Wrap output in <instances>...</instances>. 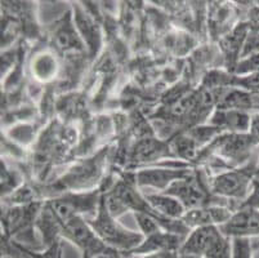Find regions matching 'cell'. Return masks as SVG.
I'll return each mask as SVG.
<instances>
[{"label":"cell","instance_id":"6da1fadb","mask_svg":"<svg viewBox=\"0 0 259 258\" xmlns=\"http://www.w3.org/2000/svg\"><path fill=\"white\" fill-rule=\"evenodd\" d=\"M87 221L106 247L110 249L119 250L120 253H128L129 254L136 248L140 247L145 239L142 234L131 230L121 225L117 221L116 217H114L108 212L103 196L97 214Z\"/></svg>","mask_w":259,"mask_h":258},{"label":"cell","instance_id":"7a4b0ae2","mask_svg":"<svg viewBox=\"0 0 259 258\" xmlns=\"http://www.w3.org/2000/svg\"><path fill=\"white\" fill-rule=\"evenodd\" d=\"M256 160H251L242 167L231 168L209 178L210 193L214 196L241 205L250 193L255 178Z\"/></svg>","mask_w":259,"mask_h":258},{"label":"cell","instance_id":"3957f363","mask_svg":"<svg viewBox=\"0 0 259 258\" xmlns=\"http://www.w3.org/2000/svg\"><path fill=\"white\" fill-rule=\"evenodd\" d=\"M102 196L100 190L67 191L49 199L47 207L53 212L61 225L75 217L84 218L85 216V219H89L97 214Z\"/></svg>","mask_w":259,"mask_h":258},{"label":"cell","instance_id":"277c9868","mask_svg":"<svg viewBox=\"0 0 259 258\" xmlns=\"http://www.w3.org/2000/svg\"><path fill=\"white\" fill-rule=\"evenodd\" d=\"M180 253L199 258H231L232 239L220 226L197 227L188 234Z\"/></svg>","mask_w":259,"mask_h":258},{"label":"cell","instance_id":"5b68a950","mask_svg":"<svg viewBox=\"0 0 259 258\" xmlns=\"http://www.w3.org/2000/svg\"><path fill=\"white\" fill-rule=\"evenodd\" d=\"M106 158H107V149H103L96 155L88 159L80 160L75 163L57 182L56 188L60 190L67 191H91L94 185L100 182L103 174ZM62 193V194H63Z\"/></svg>","mask_w":259,"mask_h":258},{"label":"cell","instance_id":"8992f818","mask_svg":"<svg viewBox=\"0 0 259 258\" xmlns=\"http://www.w3.org/2000/svg\"><path fill=\"white\" fill-rule=\"evenodd\" d=\"M258 146L250 133H221L205 150L228 163L230 168H237L250 162L251 153Z\"/></svg>","mask_w":259,"mask_h":258},{"label":"cell","instance_id":"52a82bcc","mask_svg":"<svg viewBox=\"0 0 259 258\" xmlns=\"http://www.w3.org/2000/svg\"><path fill=\"white\" fill-rule=\"evenodd\" d=\"M194 170H191L185 162H178L173 164V160L164 167H147L140 169L134 174V182L140 190L147 189L148 191L164 193L178 179L190 176Z\"/></svg>","mask_w":259,"mask_h":258},{"label":"cell","instance_id":"ba28073f","mask_svg":"<svg viewBox=\"0 0 259 258\" xmlns=\"http://www.w3.org/2000/svg\"><path fill=\"white\" fill-rule=\"evenodd\" d=\"M164 193L178 199L187 210L211 204L209 200L214 196L210 193L209 178H202L201 174L195 170L190 176L174 182Z\"/></svg>","mask_w":259,"mask_h":258},{"label":"cell","instance_id":"9c48e42d","mask_svg":"<svg viewBox=\"0 0 259 258\" xmlns=\"http://www.w3.org/2000/svg\"><path fill=\"white\" fill-rule=\"evenodd\" d=\"M61 235L76 245L83 252L84 258L97 257L105 250L110 249L96 235L91 225L83 217H75L61 225Z\"/></svg>","mask_w":259,"mask_h":258},{"label":"cell","instance_id":"30bf717a","mask_svg":"<svg viewBox=\"0 0 259 258\" xmlns=\"http://www.w3.org/2000/svg\"><path fill=\"white\" fill-rule=\"evenodd\" d=\"M221 231L230 239H259V210L241 205L232 213L231 218L220 226Z\"/></svg>","mask_w":259,"mask_h":258},{"label":"cell","instance_id":"8fae6325","mask_svg":"<svg viewBox=\"0 0 259 258\" xmlns=\"http://www.w3.org/2000/svg\"><path fill=\"white\" fill-rule=\"evenodd\" d=\"M234 212V208L227 204H209L186 210L181 221L190 230L202 226H222L231 218Z\"/></svg>","mask_w":259,"mask_h":258},{"label":"cell","instance_id":"7c38bea8","mask_svg":"<svg viewBox=\"0 0 259 258\" xmlns=\"http://www.w3.org/2000/svg\"><path fill=\"white\" fill-rule=\"evenodd\" d=\"M176 159L171 153L169 142L162 139L146 137L138 139L133 145L129 155V162L133 165L154 164L156 162H162V159Z\"/></svg>","mask_w":259,"mask_h":258},{"label":"cell","instance_id":"4fadbf2b","mask_svg":"<svg viewBox=\"0 0 259 258\" xmlns=\"http://www.w3.org/2000/svg\"><path fill=\"white\" fill-rule=\"evenodd\" d=\"M253 114L234 108L218 107L211 113L208 124L220 129L222 133H249Z\"/></svg>","mask_w":259,"mask_h":258},{"label":"cell","instance_id":"5bb4252c","mask_svg":"<svg viewBox=\"0 0 259 258\" xmlns=\"http://www.w3.org/2000/svg\"><path fill=\"white\" fill-rule=\"evenodd\" d=\"M187 236L178 235L166 230H160L152 235L145 236L143 241L138 248L129 253V255H142L148 253L165 252V250H176L181 252L183 243Z\"/></svg>","mask_w":259,"mask_h":258},{"label":"cell","instance_id":"9a60e30c","mask_svg":"<svg viewBox=\"0 0 259 258\" xmlns=\"http://www.w3.org/2000/svg\"><path fill=\"white\" fill-rule=\"evenodd\" d=\"M143 195L156 216L164 221H181L187 210L178 199L166 193L147 191Z\"/></svg>","mask_w":259,"mask_h":258},{"label":"cell","instance_id":"2e32d148","mask_svg":"<svg viewBox=\"0 0 259 258\" xmlns=\"http://www.w3.org/2000/svg\"><path fill=\"white\" fill-rule=\"evenodd\" d=\"M74 22L84 46L88 49V53L94 57L101 48V31L96 21L92 18L88 12L84 11L80 6L74 7Z\"/></svg>","mask_w":259,"mask_h":258},{"label":"cell","instance_id":"e0dca14e","mask_svg":"<svg viewBox=\"0 0 259 258\" xmlns=\"http://www.w3.org/2000/svg\"><path fill=\"white\" fill-rule=\"evenodd\" d=\"M53 44L56 49L61 52L83 51L85 49L83 40L75 26L74 17L71 13H67L58 22L53 32Z\"/></svg>","mask_w":259,"mask_h":258},{"label":"cell","instance_id":"ac0fdd59","mask_svg":"<svg viewBox=\"0 0 259 258\" xmlns=\"http://www.w3.org/2000/svg\"><path fill=\"white\" fill-rule=\"evenodd\" d=\"M58 70H60V65L52 52H40L31 61V72L36 82H52L57 77Z\"/></svg>","mask_w":259,"mask_h":258},{"label":"cell","instance_id":"d6986e66","mask_svg":"<svg viewBox=\"0 0 259 258\" xmlns=\"http://www.w3.org/2000/svg\"><path fill=\"white\" fill-rule=\"evenodd\" d=\"M171 153L176 159L181 162H194L200 158V148L188 133L178 134L169 141Z\"/></svg>","mask_w":259,"mask_h":258},{"label":"cell","instance_id":"ffe728a7","mask_svg":"<svg viewBox=\"0 0 259 258\" xmlns=\"http://www.w3.org/2000/svg\"><path fill=\"white\" fill-rule=\"evenodd\" d=\"M35 137H36V125L25 122L13 125L6 133V138L20 146L30 145L35 141Z\"/></svg>","mask_w":259,"mask_h":258},{"label":"cell","instance_id":"44dd1931","mask_svg":"<svg viewBox=\"0 0 259 258\" xmlns=\"http://www.w3.org/2000/svg\"><path fill=\"white\" fill-rule=\"evenodd\" d=\"M22 177L18 170L9 167L6 162L2 163V195L4 198L12 195L16 190L21 188Z\"/></svg>","mask_w":259,"mask_h":258},{"label":"cell","instance_id":"7402d4cb","mask_svg":"<svg viewBox=\"0 0 259 258\" xmlns=\"http://www.w3.org/2000/svg\"><path fill=\"white\" fill-rule=\"evenodd\" d=\"M231 258H254L253 240L246 238L232 239V253Z\"/></svg>","mask_w":259,"mask_h":258},{"label":"cell","instance_id":"603a6c76","mask_svg":"<svg viewBox=\"0 0 259 258\" xmlns=\"http://www.w3.org/2000/svg\"><path fill=\"white\" fill-rule=\"evenodd\" d=\"M241 205L259 210V178H254L253 183H251L250 193H249L248 198L245 199V202Z\"/></svg>","mask_w":259,"mask_h":258},{"label":"cell","instance_id":"cb8c5ba5","mask_svg":"<svg viewBox=\"0 0 259 258\" xmlns=\"http://www.w3.org/2000/svg\"><path fill=\"white\" fill-rule=\"evenodd\" d=\"M27 254L31 255L32 258H61L60 243H58V241H56L54 244H52L51 247L47 248L46 252H43V253L27 252Z\"/></svg>","mask_w":259,"mask_h":258},{"label":"cell","instance_id":"d4e9b609","mask_svg":"<svg viewBox=\"0 0 259 258\" xmlns=\"http://www.w3.org/2000/svg\"><path fill=\"white\" fill-rule=\"evenodd\" d=\"M131 258H180V252L176 250H165V252L148 253L142 255H131Z\"/></svg>","mask_w":259,"mask_h":258},{"label":"cell","instance_id":"484cf974","mask_svg":"<svg viewBox=\"0 0 259 258\" xmlns=\"http://www.w3.org/2000/svg\"><path fill=\"white\" fill-rule=\"evenodd\" d=\"M180 258H199V257H195V255H188V254H181L180 253Z\"/></svg>","mask_w":259,"mask_h":258},{"label":"cell","instance_id":"4316f807","mask_svg":"<svg viewBox=\"0 0 259 258\" xmlns=\"http://www.w3.org/2000/svg\"><path fill=\"white\" fill-rule=\"evenodd\" d=\"M254 258H259V248H254Z\"/></svg>","mask_w":259,"mask_h":258},{"label":"cell","instance_id":"83f0119b","mask_svg":"<svg viewBox=\"0 0 259 258\" xmlns=\"http://www.w3.org/2000/svg\"><path fill=\"white\" fill-rule=\"evenodd\" d=\"M253 247L254 248H259V239H255V240H253Z\"/></svg>","mask_w":259,"mask_h":258},{"label":"cell","instance_id":"f1b7e54d","mask_svg":"<svg viewBox=\"0 0 259 258\" xmlns=\"http://www.w3.org/2000/svg\"><path fill=\"white\" fill-rule=\"evenodd\" d=\"M3 258H15V257H11V255H4Z\"/></svg>","mask_w":259,"mask_h":258}]
</instances>
